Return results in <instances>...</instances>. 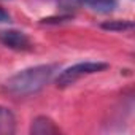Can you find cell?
<instances>
[{"mask_svg":"<svg viewBox=\"0 0 135 135\" xmlns=\"http://www.w3.org/2000/svg\"><path fill=\"white\" fill-rule=\"evenodd\" d=\"M57 70H59L57 64H43L29 67V69H24L10 76L5 83V88L8 92L19 97L37 94L52 80Z\"/></svg>","mask_w":135,"mask_h":135,"instance_id":"6da1fadb","label":"cell"},{"mask_svg":"<svg viewBox=\"0 0 135 135\" xmlns=\"http://www.w3.org/2000/svg\"><path fill=\"white\" fill-rule=\"evenodd\" d=\"M107 67H108V64H105V62H94V60L80 62V64H75V65L69 67V69H65L64 72H60L56 83L59 88H67V86L73 84L76 80H80L81 76L99 73V72L105 70Z\"/></svg>","mask_w":135,"mask_h":135,"instance_id":"7a4b0ae2","label":"cell"},{"mask_svg":"<svg viewBox=\"0 0 135 135\" xmlns=\"http://www.w3.org/2000/svg\"><path fill=\"white\" fill-rule=\"evenodd\" d=\"M0 43L10 49H16V51H26V49H30L32 46L29 37L24 32L15 30V29L0 30Z\"/></svg>","mask_w":135,"mask_h":135,"instance_id":"3957f363","label":"cell"},{"mask_svg":"<svg viewBox=\"0 0 135 135\" xmlns=\"http://www.w3.org/2000/svg\"><path fill=\"white\" fill-rule=\"evenodd\" d=\"M69 5L75 7V5H84L94 11L99 13H110L116 8L118 5V0H64Z\"/></svg>","mask_w":135,"mask_h":135,"instance_id":"277c9868","label":"cell"},{"mask_svg":"<svg viewBox=\"0 0 135 135\" xmlns=\"http://www.w3.org/2000/svg\"><path fill=\"white\" fill-rule=\"evenodd\" d=\"M30 133L32 135H51V133H59V127L46 116H38L32 121L30 126Z\"/></svg>","mask_w":135,"mask_h":135,"instance_id":"5b68a950","label":"cell"},{"mask_svg":"<svg viewBox=\"0 0 135 135\" xmlns=\"http://www.w3.org/2000/svg\"><path fill=\"white\" fill-rule=\"evenodd\" d=\"M16 130V119H15V114L0 105V135H10V133H15Z\"/></svg>","mask_w":135,"mask_h":135,"instance_id":"8992f818","label":"cell"},{"mask_svg":"<svg viewBox=\"0 0 135 135\" xmlns=\"http://www.w3.org/2000/svg\"><path fill=\"white\" fill-rule=\"evenodd\" d=\"M102 29L105 30H111V32H124V30H130L133 29V22L132 21H107L102 24Z\"/></svg>","mask_w":135,"mask_h":135,"instance_id":"52a82bcc","label":"cell"},{"mask_svg":"<svg viewBox=\"0 0 135 135\" xmlns=\"http://www.w3.org/2000/svg\"><path fill=\"white\" fill-rule=\"evenodd\" d=\"M10 15L3 10V8H0V22H10Z\"/></svg>","mask_w":135,"mask_h":135,"instance_id":"ba28073f","label":"cell"}]
</instances>
